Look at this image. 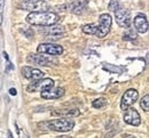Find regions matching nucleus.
I'll list each match as a JSON object with an SVG mask.
<instances>
[{"label": "nucleus", "instance_id": "1", "mask_svg": "<svg viewBox=\"0 0 149 138\" xmlns=\"http://www.w3.org/2000/svg\"><path fill=\"white\" fill-rule=\"evenodd\" d=\"M25 21L35 26H52L60 21V16L53 12H31Z\"/></svg>", "mask_w": 149, "mask_h": 138}, {"label": "nucleus", "instance_id": "2", "mask_svg": "<svg viewBox=\"0 0 149 138\" xmlns=\"http://www.w3.org/2000/svg\"><path fill=\"white\" fill-rule=\"evenodd\" d=\"M38 127L44 130H53L58 133H67L70 131L74 127V120L70 119H53L49 121L38 123Z\"/></svg>", "mask_w": 149, "mask_h": 138}, {"label": "nucleus", "instance_id": "3", "mask_svg": "<svg viewBox=\"0 0 149 138\" xmlns=\"http://www.w3.org/2000/svg\"><path fill=\"white\" fill-rule=\"evenodd\" d=\"M17 7L30 12H47V9L49 8L48 3L45 0H23Z\"/></svg>", "mask_w": 149, "mask_h": 138}, {"label": "nucleus", "instance_id": "4", "mask_svg": "<svg viewBox=\"0 0 149 138\" xmlns=\"http://www.w3.org/2000/svg\"><path fill=\"white\" fill-rule=\"evenodd\" d=\"M111 16L109 14H102L99 19V24H97V32H96V37L102 39L104 37H107V34L110 31L111 27Z\"/></svg>", "mask_w": 149, "mask_h": 138}, {"label": "nucleus", "instance_id": "5", "mask_svg": "<svg viewBox=\"0 0 149 138\" xmlns=\"http://www.w3.org/2000/svg\"><path fill=\"white\" fill-rule=\"evenodd\" d=\"M37 51L39 54H46V55H51V56H58V55H62L63 47L61 45L46 42V43H40L38 46Z\"/></svg>", "mask_w": 149, "mask_h": 138}, {"label": "nucleus", "instance_id": "6", "mask_svg": "<svg viewBox=\"0 0 149 138\" xmlns=\"http://www.w3.org/2000/svg\"><path fill=\"white\" fill-rule=\"evenodd\" d=\"M54 87V81L49 78H45V79L35 81L33 83L29 84L26 90L30 93H36V91H45L48 89H52Z\"/></svg>", "mask_w": 149, "mask_h": 138}, {"label": "nucleus", "instance_id": "7", "mask_svg": "<svg viewBox=\"0 0 149 138\" xmlns=\"http://www.w3.org/2000/svg\"><path fill=\"white\" fill-rule=\"evenodd\" d=\"M138 98H139V93H138L136 89H133V88L127 89V90L124 93L123 97H122L120 108H122L123 111H126L129 107H131V106L138 100Z\"/></svg>", "mask_w": 149, "mask_h": 138}, {"label": "nucleus", "instance_id": "8", "mask_svg": "<svg viewBox=\"0 0 149 138\" xmlns=\"http://www.w3.org/2000/svg\"><path fill=\"white\" fill-rule=\"evenodd\" d=\"M26 62L29 64H33L37 66H51L53 63H57V60L52 59V57L45 56V54L39 55V54H30L26 57Z\"/></svg>", "mask_w": 149, "mask_h": 138}, {"label": "nucleus", "instance_id": "9", "mask_svg": "<svg viewBox=\"0 0 149 138\" xmlns=\"http://www.w3.org/2000/svg\"><path fill=\"white\" fill-rule=\"evenodd\" d=\"M115 19L117 24L120 26V27H130L131 25V13L130 10L123 8V7H119L116 12H115Z\"/></svg>", "mask_w": 149, "mask_h": 138}, {"label": "nucleus", "instance_id": "10", "mask_svg": "<svg viewBox=\"0 0 149 138\" xmlns=\"http://www.w3.org/2000/svg\"><path fill=\"white\" fill-rule=\"evenodd\" d=\"M21 72L25 79L30 80L32 82L44 79V77H45V73L41 70L36 69V67H31V66H23L21 69Z\"/></svg>", "mask_w": 149, "mask_h": 138}, {"label": "nucleus", "instance_id": "11", "mask_svg": "<svg viewBox=\"0 0 149 138\" xmlns=\"http://www.w3.org/2000/svg\"><path fill=\"white\" fill-rule=\"evenodd\" d=\"M47 29L46 30H41L40 32H42L46 37V39L47 40H51V41H53V40H58L61 39V38H63V36H64V29L62 27V26H46Z\"/></svg>", "mask_w": 149, "mask_h": 138}, {"label": "nucleus", "instance_id": "12", "mask_svg": "<svg viewBox=\"0 0 149 138\" xmlns=\"http://www.w3.org/2000/svg\"><path fill=\"white\" fill-rule=\"evenodd\" d=\"M124 121H125V123H127V124L138 127V126H140V123H141V118H140L139 112H138L135 108L129 107V108L125 111V113H124Z\"/></svg>", "mask_w": 149, "mask_h": 138}, {"label": "nucleus", "instance_id": "13", "mask_svg": "<svg viewBox=\"0 0 149 138\" xmlns=\"http://www.w3.org/2000/svg\"><path fill=\"white\" fill-rule=\"evenodd\" d=\"M133 25H134L135 31L139 32V33H146L148 31V27H149L148 21L146 19V16L142 15V14H139V15H136L134 17Z\"/></svg>", "mask_w": 149, "mask_h": 138}, {"label": "nucleus", "instance_id": "14", "mask_svg": "<svg viewBox=\"0 0 149 138\" xmlns=\"http://www.w3.org/2000/svg\"><path fill=\"white\" fill-rule=\"evenodd\" d=\"M65 94V90L64 88H61V87H57V88H52V89H48V90H45V91H41V98L44 99H57L61 98L62 96H64Z\"/></svg>", "mask_w": 149, "mask_h": 138}, {"label": "nucleus", "instance_id": "15", "mask_svg": "<svg viewBox=\"0 0 149 138\" xmlns=\"http://www.w3.org/2000/svg\"><path fill=\"white\" fill-rule=\"evenodd\" d=\"M86 6V1H74L71 3H68L65 6H62V10H64V8H67L65 10H69V12H72L76 14H79L81 13V10L85 8Z\"/></svg>", "mask_w": 149, "mask_h": 138}, {"label": "nucleus", "instance_id": "16", "mask_svg": "<svg viewBox=\"0 0 149 138\" xmlns=\"http://www.w3.org/2000/svg\"><path fill=\"white\" fill-rule=\"evenodd\" d=\"M80 114L79 110L77 108H61V110H56L52 112V115H61V117H67V118H70V117H78Z\"/></svg>", "mask_w": 149, "mask_h": 138}, {"label": "nucleus", "instance_id": "17", "mask_svg": "<svg viewBox=\"0 0 149 138\" xmlns=\"http://www.w3.org/2000/svg\"><path fill=\"white\" fill-rule=\"evenodd\" d=\"M83 32L86 33V34H91V36H95L96 32H97V24H85L83 27H81Z\"/></svg>", "mask_w": 149, "mask_h": 138}, {"label": "nucleus", "instance_id": "18", "mask_svg": "<svg viewBox=\"0 0 149 138\" xmlns=\"http://www.w3.org/2000/svg\"><path fill=\"white\" fill-rule=\"evenodd\" d=\"M107 104H108L107 99L104 98V97H100V98H96L95 100H93L92 106H93L94 108H102V107H104Z\"/></svg>", "mask_w": 149, "mask_h": 138}, {"label": "nucleus", "instance_id": "19", "mask_svg": "<svg viewBox=\"0 0 149 138\" xmlns=\"http://www.w3.org/2000/svg\"><path fill=\"white\" fill-rule=\"evenodd\" d=\"M140 106L143 111L149 112V95H145L140 100Z\"/></svg>", "mask_w": 149, "mask_h": 138}, {"label": "nucleus", "instance_id": "20", "mask_svg": "<svg viewBox=\"0 0 149 138\" xmlns=\"http://www.w3.org/2000/svg\"><path fill=\"white\" fill-rule=\"evenodd\" d=\"M123 39L124 40H135L136 39V33H135L133 30H129L127 32L124 33Z\"/></svg>", "mask_w": 149, "mask_h": 138}, {"label": "nucleus", "instance_id": "21", "mask_svg": "<svg viewBox=\"0 0 149 138\" xmlns=\"http://www.w3.org/2000/svg\"><path fill=\"white\" fill-rule=\"evenodd\" d=\"M119 7H120V6H119L118 0H110V2H109V5H108V9L111 10V12H116Z\"/></svg>", "mask_w": 149, "mask_h": 138}, {"label": "nucleus", "instance_id": "22", "mask_svg": "<svg viewBox=\"0 0 149 138\" xmlns=\"http://www.w3.org/2000/svg\"><path fill=\"white\" fill-rule=\"evenodd\" d=\"M9 94H10V95H13V96H16L17 91H16V89H15V88H10V89H9Z\"/></svg>", "mask_w": 149, "mask_h": 138}, {"label": "nucleus", "instance_id": "23", "mask_svg": "<svg viewBox=\"0 0 149 138\" xmlns=\"http://www.w3.org/2000/svg\"><path fill=\"white\" fill-rule=\"evenodd\" d=\"M3 6H5V0H1V13H2V9H3Z\"/></svg>", "mask_w": 149, "mask_h": 138}, {"label": "nucleus", "instance_id": "24", "mask_svg": "<svg viewBox=\"0 0 149 138\" xmlns=\"http://www.w3.org/2000/svg\"><path fill=\"white\" fill-rule=\"evenodd\" d=\"M7 134H8V138H13V135H12V133H10L9 130H8V133H7Z\"/></svg>", "mask_w": 149, "mask_h": 138}, {"label": "nucleus", "instance_id": "25", "mask_svg": "<svg viewBox=\"0 0 149 138\" xmlns=\"http://www.w3.org/2000/svg\"><path fill=\"white\" fill-rule=\"evenodd\" d=\"M129 138H135V137H132V136H131V137H129Z\"/></svg>", "mask_w": 149, "mask_h": 138}]
</instances>
